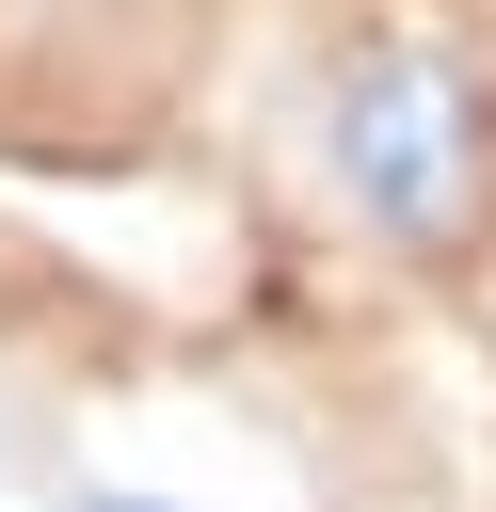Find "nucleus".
<instances>
[{
  "mask_svg": "<svg viewBox=\"0 0 496 512\" xmlns=\"http://www.w3.org/2000/svg\"><path fill=\"white\" fill-rule=\"evenodd\" d=\"M304 176L336 192L352 240L384 256H448L480 224V176H496V112L480 80L432 48V32H352L304 96Z\"/></svg>",
  "mask_w": 496,
  "mask_h": 512,
  "instance_id": "1",
  "label": "nucleus"
},
{
  "mask_svg": "<svg viewBox=\"0 0 496 512\" xmlns=\"http://www.w3.org/2000/svg\"><path fill=\"white\" fill-rule=\"evenodd\" d=\"M48 512H224V496H192V480H128V464H80Z\"/></svg>",
  "mask_w": 496,
  "mask_h": 512,
  "instance_id": "2",
  "label": "nucleus"
}]
</instances>
